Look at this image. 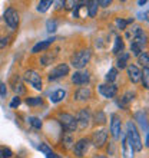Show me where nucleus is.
Listing matches in <instances>:
<instances>
[{"label": "nucleus", "mask_w": 149, "mask_h": 158, "mask_svg": "<svg viewBox=\"0 0 149 158\" xmlns=\"http://www.w3.org/2000/svg\"><path fill=\"white\" fill-rule=\"evenodd\" d=\"M126 139L129 141V144L132 145L133 151H142L143 145H142V139H141V135L138 132V128L136 125L133 124L132 121H129L126 124Z\"/></svg>", "instance_id": "nucleus-1"}, {"label": "nucleus", "mask_w": 149, "mask_h": 158, "mask_svg": "<svg viewBox=\"0 0 149 158\" xmlns=\"http://www.w3.org/2000/svg\"><path fill=\"white\" fill-rule=\"evenodd\" d=\"M91 56H92V53H91V50L89 49L79 50V52H76V53L70 58L72 66L76 68V69H82V68H85L87 63H89Z\"/></svg>", "instance_id": "nucleus-2"}, {"label": "nucleus", "mask_w": 149, "mask_h": 158, "mask_svg": "<svg viewBox=\"0 0 149 158\" xmlns=\"http://www.w3.org/2000/svg\"><path fill=\"white\" fill-rule=\"evenodd\" d=\"M59 121L60 124L63 125V128L66 129L67 132H72L74 129L78 128V122H76V118L70 114H60L59 115Z\"/></svg>", "instance_id": "nucleus-3"}, {"label": "nucleus", "mask_w": 149, "mask_h": 158, "mask_svg": "<svg viewBox=\"0 0 149 158\" xmlns=\"http://www.w3.org/2000/svg\"><path fill=\"white\" fill-rule=\"evenodd\" d=\"M25 81L27 83H30V85H32L34 89H37V91L42 89V78L36 71H33V69H29V71L25 72Z\"/></svg>", "instance_id": "nucleus-4"}, {"label": "nucleus", "mask_w": 149, "mask_h": 158, "mask_svg": "<svg viewBox=\"0 0 149 158\" xmlns=\"http://www.w3.org/2000/svg\"><path fill=\"white\" fill-rule=\"evenodd\" d=\"M19 13L14 10L13 7H9L6 9V12H4V22L7 23L12 29H16L17 26H19Z\"/></svg>", "instance_id": "nucleus-5"}, {"label": "nucleus", "mask_w": 149, "mask_h": 158, "mask_svg": "<svg viewBox=\"0 0 149 158\" xmlns=\"http://www.w3.org/2000/svg\"><path fill=\"white\" fill-rule=\"evenodd\" d=\"M67 73H69V66H67L66 63H60L54 69H52V72L49 73V79L50 81H56V79L65 78Z\"/></svg>", "instance_id": "nucleus-6"}, {"label": "nucleus", "mask_w": 149, "mask_h": 158, "mask_svg": "<svg viewBox=\"0 0 149 158\" xmlns=\"http://www.w3.org/2000/svg\"><path fill=\"white\" fill-rule=\"evenodd\" d=\"M76 122H78V128L80 129H85L89 127L91 124V112L89 109H80L76 117Z\"/></svg>", "instance_id": "nucleus-7"}, {"label": "nucleus", "mask_w": 149, "mask_h": 158, "mask_svg": "<svg viewBox=\"0 0 149 158\" xmlns=\"http://www.w3.org/2000/svg\"><path fill=\"white\" fill-rule=\"evenodd\" d=\"M99 94L103 98H115L116 94H118V88L113 83H103V85H99Z\"/></svg>", "instance_id": "nucleus-8"}, {"label": "nucleus", "mask_w": 149, "mask_h": 158, "mask_svg": "<svg viewBox=\"0 0 149 158\" xmlns=\"http://www.w3.org/2000/svg\"><path fill=\"white\" fill-rule=\"evenodd\" d=\"M120 129H122L120 118L116 114H112L111 115V132H112V137L115 138V139H118L120 137Z\"/></svg>", "instance_id": "nucleus-9"}, {"label": "nucleus", "mask_w": 149, "mask_h": 158, "mask_svg": "<svg viewBox=\"0 0 149 158\" xmlns=\"http://www.w3.org/2000/svg\"><path fill=\"white\" fill-rule=\"evenodd\" d=\"M108 139V132L105 131V129H96L93 135H92V142H93V145L100 148V147L105 145V142Z\"/></svg>", "instance_id": "nucleus-10"}, {"label": "nucleus", "mask_w": 149, "mask_h": 158, "mask_svg": "<svg viewBox=\"0 0 149 158\" xmlns=\"http://www.w3.org/2000/svg\"><path fill=\"white\" fill-rule=\"evenodd\" d=\"M87 148H89V139L87 138H80L73 145V152L76 157H83V155L86 154Z\"/></svg>", "instance_id": "nucleus-11"}, {"label": "nucleus", "mask_w": 149, "mask_h": 158, "mask_svg": "<svg viewBox=\"0 0 149 158\" xmlns=\"http://www.w3.org/2000/svg\"><path fill=\"white\" fill-rule=\"evenodd\" d=\"M91 81V75L87 71H78L72 75V82L74 85H86Z\"/></svg>", "instance_id": "nucleus-12"}, {"label": "nucleus", "mask_w": 149, "mask_h": 158, "mask_svg": "<svg viewBox=\"0 0 149 158\" xmlns=\"http://www.w3.org/2000/svg\"><path fill=\"white\" fill-rule=\"evenodd\" d=\"M128 76H129V79L132 81L133 83H138L139 81H141V69L136 66V65H129L128 68Z\"/></svg>", "instance_id": "nucleus-13"}, {"label": "nucleus", "mask_w": 149, "mask_h": 158, "mask_svg": "<svg viewBox=\"0 0 149 158\" xmlns=\"http://www.w3.org/2000/svg\"><path fill=\"white\" fill-rule=\"evenodd\" d=\"M74 98L78 101H86V99H89V98H92V91L86 86L79 88L78 91L74 92Z\"/></svg>", "instance_id": "nucleus-14"}, {"label": "nucleus", "mask_w": 149, "mask_h": 158, "mask_svg": "<svg viewBox=\"0 0 149 158\" xmlns=\"http://www.w3.org/2000/svg\"><path fill=\"white\" fill-rule=\"evenodd\" d=\"M122 152H123V158H133V148L126 139V137L122 138Z\"/></svg>", "instance_id": "nucleus-15"}, {"label": "nucleus", "mask_w": 149, "mask_h": 158, "mask_svg": "<svg viewBox=\"0 0 149 158\" xmlns=\"http://www.w3.org/2000/svg\"><path fill=\"white\" fill-rule=\"evenodd\" d=\"M73 16L74 17H86L87 16V3L86 4H74V10H73Z\"/></svg>", "instance_id": "nucleus-16"}, {"label": "nucleus", "mask_w": 149, "mask_h": 158, "mask_svg": "<svg viewBox=\"0 0 149 158\" xmlns=\"http://www.w3.org/2000/svg\"><path fill=\"white\" fill-rule=\"evenodd\" d=\"M53 40H54V38H52V39H46L45 42H39L37 45H34L33 46V49H32V52L33 53H39V52H42V50H45V49H47L52 43H53Z\"/></svg>", "instance_id": "nucleus-17"}, {"label": "nucleus", "mask_w": 149, "mask_h": 158, "mask_svg": "<svg viewBox=\"0 0 149 158\" xmlns=\"http://www.w3.org/2000/svg\"><path fill=\"white\" fill-rule=\"evenodd\" d=\"M133 98H135V94H133V92H126V94L120 98V101H118V105L122 106V108H126V106L133 101Z\"/></svg>", "instance_id": "nucleus-18"}, {"label": "nucleus", "mask_w": 149, "mask_h": 158, "mask_svg": "<svg viewBox=\"0 0 149 158\" xmlns=\"http://www.w3.org/2000/svg\"><path fill=\"white\" fill-rule=\"evenodd\" d=\"M65 96H66V91H65V89H58V91H54L53 94L50 95V102L58 104V102L65 99Z\"/></svg>", "instance_id": "nucleus-19"}, {"label": "nucleus", "mask_w": 149, "mask_h": 158, "mask_svg": "<svg viewBox=\"0 0 149 158\" xmlns=\"http://www.w3.org/2000/svg\"><path fill=\"white\" fill-rule=\"evenodd\" d=\"M135 118H136V121H139V124H141L142 129H145L146 132H148V131H149V125H148V121H146L145 114H143V112H136Z\"/></svg>", "instance_id": "nucleus-20"}, {"label": "nucleus", "mask_w": 149, "mask_h": 158, "mask_svg": "<svg viewBox=\"0 0 149 158\" xmlns=\"http://www.w3.org/2000/svg\"><path fill=\"white\" fill-rule=\"evenodd\" d=\"M128 60H129V53L128 52H122V53L119 55V58H118V68H120V69L126 68Z\"/></svg>", "instance_id": "nucleus-21"}, {"label": "nucleus", "mask_w": 149, "mask_h": 158, "mask_svg": "<svg viewBox=\"0 0 149 158\" xmlns=\"http://www.w3.org/2000/svg\"><path fill=\"white\" fill-rule=\"evenodd\" d=\"M98 2H87V16L95 17L96 12H98Z\"/></svg>", "instance_id": "nucleus-22"}, {"label": "nucleus", "mask_w": 149, "mask_h": 158, "mask_svg": "<svg viewBox=\"0 0 149 158\" xmlns=\"http://www.w3.org/2000/svg\"><path fill=\"white\" fill-rule=\"evenodd\" d=\"M141 81L142 83H143V86L146 88V89H149V68H143V71H141Z\"/></svg>", "instance_id": "nucleus-23"}, {"label": "nucleus", "mask_w": 149, "mask_h": 158, "mask_svg": "<svg viewBox=\"0 0 149 158\" xmlns=\"http://www.w3.org/2000/svg\"><path fill=\"white\" fill-rule=\"evenodd\" d=\"M116 26H118V29H122V30H126V27H128L129 23H133V17L132 19H116Z\"/></svg>", "instance_id": "nucleus-24"}, {"label": "nucleus", "mask_w": 149, "mask_h": 158, "mask_svg": "<svg viewBox=\"0 0 149 158\" xmlns=\"http://www.w3.org/2000/svg\"><path fill=\"white\" fill-rule=\"evenodd\" d=\"M123 40L120 38H116L115 39V46H113V53H116V55H119V53H122L123 52Z\"/></svg>", "instance_id": "nucleus-25"}, {"label": "nucleus", "mask_w": 149, "mask_h": 158, "mask_svg": "<svg viewBox=\"0 0 149 158\" xmlns=\"http://www.w3.org/2000/svg\"><path fill=\"white\" fill-rule=\"evenodd\" d=\"M46 29H47L49 33H54L58 30V22L54 20V19H49V20L46 22Z\"/></svg>", "instance_id": "nucleus-26"}, {"label": "nucleus", "mask_w": 149, "mask_h": 158, "mask_svg": "<svg viewBox=\"0 0 149 158\" xmlns=\"http://www.w3.org/2000/svg\"><path fill=\"white\" fill-rule=\"evenodd\" d=\"M52 4H53V2H50V0H43V2H40V3L37 4V12L45 13Z\"/></svg>", "instance_id": "nucleus-27"}, {"label": "nucleus", "mask_w": 149, "mask_h": 158, "mask_svg": "<svg viewBox=\"0 0 149 158\" xmlns=\"http://www.w3.org/2000/svg\"><path fill=\"white\" fill-rule=\"evenodd\" d=\"M63 147L66 148V150H69L72 145H74V142H73V139H72V137H70V134L67 132V134H65L63 135Z\"/></svg>", "instance_id": "nucleus-28"}, {"label": "nucleus", "mask_w": 149, "mask_h": 158, "mask_svg": "<svg viewBox=\"0 0 149 158\" xmlns=\"http://www.w3.org/2000/svg\"><path fill=\"white\" fill-rule=\"evenodd\" d=\"M131 49H132V53L135 56H139L143 52V46L139 45V43H131Z\"/></svg>", "instance_id": "nucleus-29"}, {"label": "nucleus", "mask_w": 149, "mask_h": 158, "mask_svg": "<svg viewBox=\"0 0 149 158\" xmlns=\"http://www.w3.org/2000/svg\"><path fill=\"white\" fill-rule=\"evenodd\" d=\"M116 76H118V71H116L115 68H112V69H109L108 73H106V81L109 83H112L116 79Z\"/></svg>", "instance_id": "nucleus-30"}, {"label": "nucleus", "mask_w": 149, "mask_h": 158, "mask_svg": "<svg viewBox=\"0 0 149 158\" xmlns=\"http://www.w3.org/2000/svg\"><path fill=\"white\" fill-rule=\"evenodd\" d=\"M138 60H139V63H141L143 68H146L149 65V56L143 52V53H141L139 56H138Z\"/></svg>", "instance_id": "nucleus-31"}, {"label": "nucleus", "mask_w": 149, "mask_h": 158, "mask_svg": "<svg viewBox=\"0 0 149 158\" xmlns=\"http://www.w3.org/2000/svg\"><path fill=\"white\" fill-rule=\"evenodd\" d=\"M29 124L33 127V128H36V129H40L42 128V121L39 119V118H36V117H30L29 118Z\"/></svg>", "instance_id": "nucleus-32"}, {"label": "nucleus", "mask_w": 149, "mask_h": 158, "mask_svg": "<svg viewBox=\"0 0 149 158\" xmlns=\"http://www.w3.org/2000/svg\"><path fill=\"white\" fill-rule=\"evenodd\" d=\"M95 122L96 124H105L106 122V117H105V114L102 112V111H98V112L95 114Z\"/></svg>", "instance_id": "nucleus-33"}, {"label": "nucleus", "mask_w": 149, "mask_h": 158, "mask_svg": "<svg viewBox=\"0 0 149 158\" xmlns=\"http://www.w3.org/2000/svg\"><path fill=\"white\" fill-rule=\"evenodd\" d=\"M54 58H56V55H45V56H42V63L46 66V65H49V63L53 62Z\"/></svg>", "instance_id": "nucleus-34"}, {"label": "nucleus", "mask_w": 149, "mask_h": 158, "mask_svg": "<svg viewBox=\"0 0 149 158\" xmlns=\"http://www.w3.org/2000/svg\"><path fill=\"white\" fill-rule=\"evenodd\" d=\"M26 104L30 105V106H34V105H40V104H42V98H27V99H26Z\"/></svg>", "instance_id": "nucleus-35"}, {"label": "nucleus", "mask_w": 149, "mask_h": 158, "mask_svg": "<svg viewBox=\"0 0 149 158\" xmlns=\"http://www.w3.org/2000/svg\"><path fill=\"white\" fill-rule=\"evenodd\" d=\"M13 89H14V92L17 94V96L22 95V94H25V88H23V83L22 82H17L14 86H13Z\"/></svg>", "instance_id": "nucleus-36"}, {"label": "nucleus", "mask_w": 149, "mask_h": 158, "mask_svg": "<svg viewBox=\"0 0 149 158\" xmlns=\"http://www.w3.org/2000/svg\"><path fill=\"white\" fill-rule=\"evenodd\" d=\"M39 150H40L43 154H46V155H49L50 152H52V150L49 148V145H47V144H40V145H39Z\"/></svg>", "instance_id": "nucleus-37"}, {"label": "nucleus", "mask_w": 149, "mask_h": 158, "mask_svg": "<svg viewBox=\"0 0 149 158\" xmlns=\"http://www.w3.org/2000/svg\"><path fill=\"white\" fill-rule=\"evenodd\" d=\"M19 105H20V98L16 95L14 98H13L12 102H10V108H16V106H19Z\"/></svg>", "instance_id": "nucleus-38"}, {"label": "nucleus", "mask_w": 149, "mask_h": 158, "mask_svg": "<svg viewBox=\"0 0 149 158\" xmlns=\"http://www.w3.org/2000/svg\"><path fill=\"white\" fill-rule=\"evenodd\" d=\"M10 157H12V151L9 148H3L2 150V158H10Z\"/></svg>", "instance_id": "nucleus-39"}, {"label": "nucleus", "mask_w": 149, "mask_h": 158, "mask_svg": "<svg viewBox=\"0 0 149 158\" xmlns=\"http://www.w3.org/2000/svg\"><path fill=\"white\" fill-rule=\"evenodd\" d=\"M6 94H7V88L4 83H0V96L2 98H6Z\"/></svg>", "instance_id": "nucleus-40"}, {"label": "nucleus", "mask_w": 149, "mask_h": 158, "mask_svg": "<svg viewBox=\"0 0 149 158\" xmlns=\"http://www.w3.org/2000/svg\"><path fill=\"white\" fill-rule=\"evenodd\" d=\"M7 38H2L0 36V49H3V48H6V45H7Z\"/></svg>", "instance_id": "nucleus-41"}, {"label": "nucleus", "mask_w": 149, "mask_h": 158, "mask_svg": "<svg viewBox=\"0 0 149 158\" xmlns=\"http://www.w3.org/2000/svg\"><path fill=\"white\" fill-rule=\"evenodd\" d=\"M98 4H100V6H109V4H111V2H109V0H99V2H98Z\"/></svg>", "instance_id": "nucleus-42"}, {"label": "nucleus", "mask_w": 149, "mask_h": 158, "mask_svg": "<svg viewBox=\"0 0 149 158\" xmlns=\"http://www.w3.org/2000/svg\"><path fill=\"white\" fill-rule=\"evenodd\" d=\"M47 158H63L62 155H58V154H53V152H50L49 155H47Z\"/></svg>", "instance_id": "nucleus-43"}, {"label": "nucleus", "mask_w": 149, "mask_h": 158, "mask_svg": "<svg viewBox=\"0 0 149 158\" xmlns=\"http://www.w3.org/2000/svg\"><path fill=\"white\" fill-rule=\"evenodd\" d=\"M65 4H66V9H72L73 7L72 4H76V3H74V2H65Z\"/></svg>", "instance_id": "nucleus-44"}, {"label": "nucleus", "mask_w": 149, "mask_h": 158, "mask_svg": "<svg viewBox=\"0 0 149 158\" xmlns=\"http://www.w3.org/2000/svg\"><path fill=\"white\" fill-rule=\"evenodd\" d=\"M146 147H149V131L146 132Z\"/></svg>", "instance_id": "nucleus-45"}, {"label": "nucleus", "mask_w": 149, "mask_h": 158, "mask_svg": "<svg viewBox=\"0 0 149 158\" xmlns=\"http://www.w3.org/2000/svg\"><path fill=\"white\" fill-rule=\"evenodd\" d=\"M145 3H146L145 0H143V2H142V0H139V2H138V4H139V6H142V4H145Z\"/></svg>", "instance_id": "nucleus-46"}, {"label": "nucleus", "mask_w": 149, "mask_h": 158, "mask_svg": "<svg viewBox=\"0 0 149 158\" xmlns=\"http://www.w3.org/2000/svg\"><path fill=\"white\" fill-rule=\"evenodd\" d=\"M145 19H146V20L149 22V12H148V13H146V15H145Z\"/></svg>", "instance_id": "nucleus-47"}, {"label": "nucleus", "mask_w": 149, "mask_h": 158, "mask_svg": "<svg viewBox=\"0 0 149 158\" xmlns=\"http://www.w3.org/2000/svg\"><path fill=\"white\" fill-rule=\"evenodd\" d=\"M0 158H2V150H0Z\"/></svg>", "instance_id": "nucleus-48"}, {"label": "nucleus", "mask_w": 149, "mask_h": 158, "mask_svg": "<svg viewBox=\"0 0 149 158\" xmlns=\"http://www.w3.org/2000/svg\"><path fill=\"white\" fill-rule=\"evenodd\" d=\"M98 158H105V157H98Z\"/></svg>", "instance_id": "nucleus-49"}]
</instances>
